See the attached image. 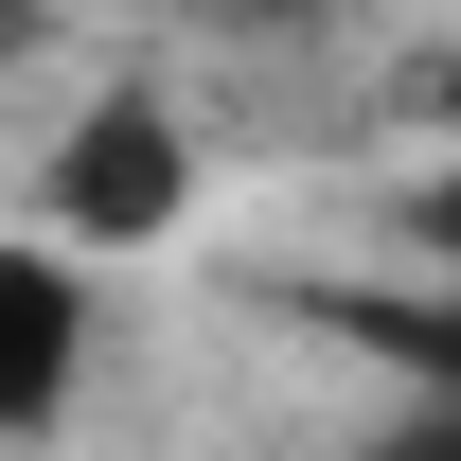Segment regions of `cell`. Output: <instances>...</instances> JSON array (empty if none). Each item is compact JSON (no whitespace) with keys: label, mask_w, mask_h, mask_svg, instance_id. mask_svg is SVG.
I'll return each instance as SVG.
<instances>
[{"label":"cell","mask_w":461,"mask_h":461,"mask_svg":"<svg viewBox=\"0 0 461 461\" xmlns=\"http://www.w3.org/2000/svg\"><path fill=\"white\" fill-rule=\"evenodd\" d=\"M195 195H213L195 107H177V89H142V71H107V89L36 142L18 230H36V249H71V267H160L177 230H195Z\"/></svg>","instance_id":"cell-1"},{"label":"cell","mask_w":461,"mask_h":461,"mask_svg":"<svg viewBox=\"0 0 461 461\" xmlns=\"http://www.w3.org/2000/svg\"><path fill=\"white\" fill-rule=\"evenodd\" d=\"M89 355H107L89 267H71V249H36V230H0V461L54 444L71 408H89Z\"/></svg>","instance_id":"cell-2"},{"label":"cell","mask_w":461,"mask_h":461,"mask_svg":"<svg viewBox=\"0 0 461 461\" xmlns=\"http://www.w3.org/2000/svg\"><path fill=\"white\" fill-rule=\"evenodd\" d=\"M302 320L338 355H373L391 408H461V285H426V267H408V285H320Z\"/></svg>","instance_id":"cell-3"},{"label":"cell","mask_w":461,"mask_h":461,"mask_svg":"<svg viewBox=\"0 0 461 461\" xmlns=\"http://www.w3.org/2000/svg\"><path fill=\"white\" fill-rule=\"evenodd\" d=\"M391 249L426 267V285H461V160H426V177L391 195Z\"/></svg>","instance_id":"cell-4"},{"label":"cell","mask_w":461,"mask_h":461,"mask_svg":"<svg viewBox=\"0 0 461 461\" xmlns=\"http://www.w3.org/2000/svg\"><path fill=\"white\" fill-rule=\"evenodd\" d=\"M391 89H408V124H426V160H461V36H426Z\"/></svg>","instance_id":"cell-5"},{"label":"cell","mask_w":461,"mask_h":461,"mask_svg":"<svg viewBox=\"0 0 461 461\" xmlns=\"http://www.w3.org/2000/svg\"><path fill=\"white\" fill-rule=\"evenodd\" d=\"M213 36H249V54H285V36H320V18H355V0H195Z\"/></svg>","instance_id":"cell-6"},{"label":"cell","mask_w":461,"mask_h":461,"mask_svg":"<svg viewBox=\"0 0 461 461\" xmlns=\"http://www.w3.org/2000/svg\"><path fill=\"white\" fill-rule=\"evenodd\" d=\"M355 461H461V408H391V426H373Z\"/></svg>","instance_id":"cell-7"},{"label":"cell","mask_w":461,"mask_h":461,"mask_svg":"<svg viewBox=\"0 0 461 461\" xmlns=\"http://www.w3.org/2000/svg\"><path fill=\"white\" fill-rule=\"evenodd\" d=\"M54 54V0H0V71H36Z\"/></svg>","instance_id":"cell-8"}]
</instances>
